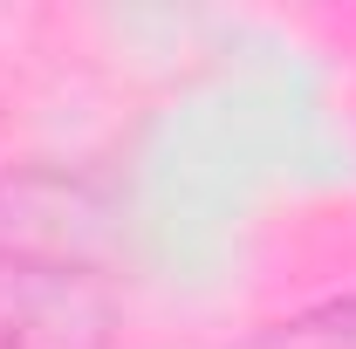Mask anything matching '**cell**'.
Listing matches in <instances>:
<instances>
[{"mask_svg": "<svg viewBox=\"0 0 356 349\" xmlns=\"http://www.w3.org/2000/svg\"><path fill=\"white\" fill-rule=\"evenodd\" d=\"M274 349H356V295H350V302L315 308V315H302L295 329H281V343H274Z\"/></svg>", "mask_w": 356, "mask_h": 349, "instance_id": "obj_1", "label": "cell"}]
</instances>
